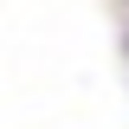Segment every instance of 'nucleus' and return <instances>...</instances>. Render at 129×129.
<instances>
[]
</instances>
